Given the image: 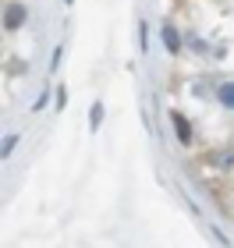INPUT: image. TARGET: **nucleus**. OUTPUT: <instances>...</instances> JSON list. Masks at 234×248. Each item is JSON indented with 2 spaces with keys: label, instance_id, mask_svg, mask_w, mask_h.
Here are the masks:
<instances>
[{
  "label": "nucleus",
  "instance_id": "7ed1b4c3",
  "mask_svg": "<svg viewBox=\"0 0 234 248\" xmlns=\"http://www.w3.org/2000/svg\"><path fill=\"white\" fill-rule=\"evenodd\" d=\"M160 36H163V46H167V53H181V50H185V46H181V36H177V29L171 25V21H163Z\"/></svg>",
  "mask_w": 234,
  "mask_h": 248
},
{
  "label": "nucleus",
  "instance_id": "20e7f679",
  "mask_svg": "<svg viewBox=\"0 0 234 248\" xmlns=\"http://www.w3.org/2000/svg\"><path fill=\"white\" fill-rule=\"evenodd\" d=\"M217 103L224 110H234V82H220L217 85Z\"/></svg>",
  "mask_w": 234,
  "mask_h": 248
},
{
  "label": "nucleus",
  "instance_id": "6e6552de",
  "mask_svg": "<svg viewBox=\"0 0 234 248\" xmlns=\"http://www.w3.org/2000/svg\"><path fill=\"white\" fill-rule=\"evenodd\" d=\"M64 103H68V89L61 85V89H57V103H53V107H57V110H64Z\"/></svg>",
  "mask_w": 234,
  "mask_h": 248
},
{
  "label": "nucleus",
  "instance_id": "0eeeda50",
  "mask_svg": "<svg viewBox=\"0 0 234 248\" xmlns=\"http://www.w3.org/2000/svg\"><path fill=\"white\" fill-rule=\"evenodd\" d=\"M15 145H18V131H11L7 139H4V160H7L11 153H15Z\"/></svg>",
  "mask_w": 234,
  "mask_h": 248
},
{
  "label": "nucleus",
  "instance_id": "f257e3e1",
  "mask_svg": "<svg viewBox=\"0 0 234 248\" xmlns=\"http://www.w3.org/2000/svg\"><path fill=\"white\" fill-rule=\"evenodd\" d=\"M25 21H29L25 4H18V0H15V4H7V7H4V29H7V32H18L21 25H25Z\"/></svg>",
  "mask_w": 234,
  "mask_h": 248
},
{
  "label": "nucleus",
  "instance_id": "39448f33",
  "mask_svg": "<svg viewBox=\"0 0 234 248\" xmlns=\"http://www.w3.org/2000/svg\"><path fill=\"white\" fill-rule=\"evenodd\" d=\"M209 163H213L217 167V170H231V167H234V153H213V156H209Z\"/></svg>",
  "mask_w": 234,
  "mask_h": 248
},
{
  "label": "nucleus",
  "instance_id": "9d476101",
  "mask_svg": "<svg viewBox=\"0 0 234 248\" xmlns=\"http://www.w3.org/2000/svg\"><path fill=\"white\" fill-rule=\"evenodd\" d=\"M192 50H195V53H206L209 46H206V43H203V39H192Z\"/></svg>",
  "mask_w": 234,
  "mask_h": 248
},
{
  "label": "nucleus",
  "instance_id": "423d86ee",
  "mask_svg": "<svg viewBox=\"0 0 234 248\" xmlns=\"http://www.w3.org/2000/svg\"><path fill=\"white\" fill-rule=\"evenodd\" d=\"M99 124H103V103L96 99V103L89 107V131H99Z\"/></svg>",
  "mask_w": 234,
  "mask_h": 248
},
{
  "label": "nucleus",
  "instance_id": "1a4fd4ad",
  "mask_svg": "<svg viewBox=\"0 0 234 248\" xmlns=\"http://www.w3.org/2000/svg\"><path fill=\"white\" fill-rule=\"evenodd\" d=\"M47 103H50V93H43V96L36 99V103H32V110H43V107H47Z\"/></svg>",
  "mask_w": 234,
  "mask_h": 248
},
{
  "label": "nucleus",
  "instance_id": "f03ea898",
  "mask_svg": "<svg viewBox=\"0 0 234 248\" xmlns=\"http://www.w3.org/2000/svg\"><path fill=\"white\" fill-rule=\"evenodd\" d=\"M171 121H174V131H177V142L181 145H192L195 139V131H192V121H188L181 110H171Z\"/></svg>",
  "mask_w": 234,
  "mask_h": 248
},
{
  "label": "nucleus",
  "instance_id": "9b49d317",
  "mask_svg": "<svg viewBox=\"0 0 234 248\" xmlns=\"http://www.w3.org/2000/svg\"><path fill=\"white\" fill-rule=\"evenodd\" d=\"M68 4H71V0H68Z\"/></svg>",
  "mask_w": 234,
  "mask_h": 248
}]
</instances>
